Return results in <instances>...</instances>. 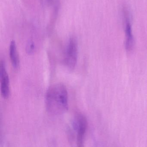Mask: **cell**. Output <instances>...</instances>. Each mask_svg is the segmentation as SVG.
I'll use <instances>...</instances> for the list:
<instances>
[{"label":"cell","mask_w":147,"mask_h":147,"mask_svg":"<svg viewBox=\"0 0 147 147\" xmlns=\"http://www.w3.org/2000/svg\"><path fill=\"white\" fill-rule=\"evenodd\" d=\"M73 127L77 134V147H83L85 136L87 128V121L85 117L82 114L76 115L73 120Z\"/></svg>","instance_id":"3957f363"},{"label":"cell","mask_w":147,"mask_h":147,"mask_svg":"<svg viewBox=\"0 0 147 147\" xmlns=\"http://www.w3.org/2000/svg\"><path fill=\"white\" fill-rule=\"evenodd\" d=\"M9 55L13 67L15 69H17L20 65V59L14 40H12L9 45Z\"/></svg>","instance_id":"5b68a950"},{"label":"cell","mask_w":147,"mask_h":147,"mask_svg":"<svg viewBox=\"0 0 147 147\" xmlns=\"http://www.w3.org/2000/svg\"><path fill=\"white\" fill-rule=\"evenodd\" d=\"M129 21L126 19V26H125V33H126V42L125 47L127 51H130L133 49L134 45V39L132 34V29Z\"/></svg>","instance_id":"8992f818"},{"label":"cell","mask_w":147,"mask_h":147,"mask_svg":"<svg viewBox=\"0 0 147 147\" xmlns=\"http://www.w3.org/2000/svg\"><path fill=\"white\" fill-rule=\"evenodd\" d=\"M26 51L28 53L31 54L35 50V45L33 42L29 41L26 45Z\"/></svg>","instance_id":"52a82bcc"},{"label":"cell","mask_w":147,"mask_h":147,"mask_svg":"<svg viewBox=\"0 0 147 147\" xmlns=\"http://www.w3.org/2000/svg\"><path fill=\"white\" fill-rule=\"evenodd\" d=\"M46 108L50 114L62 115L68 109V94L66 87L61 84H54L49 87L45 98Z\"/></svg>","instance_id":"6da1fadb"},{"label":"cell","mask_w":147,"mask_h":147,"mask_svg":"<svg viewBox=\"0 0 147 147\" xmlns=\"http://www.w3.org/2000/svg\"><path fill=\"white\" fill-rule=\"evenodd\" d=\"M78 44L76 39L71 38L68 41L64 57V63L66 67L73 69L77 64L78 59Z\"/></svg>","instance_id":"7a4b0ae2"},{"label":"cell","mask_w":147,"mask_h":147,"mask_svg":"<svg viewBox=\"0 0 147 147\" xmlns=\"http://www.w3.org/2000/svg\"><path fill=\"white\" fill-rule=\"evenodd\" d=\"M9 80V78L6 71L5 64L4 62L1 61L0 64L1 94L3 97L6 99L8 98L10 94Z\"/></svg>","instance_id":"277c9868"}]
</instances>
